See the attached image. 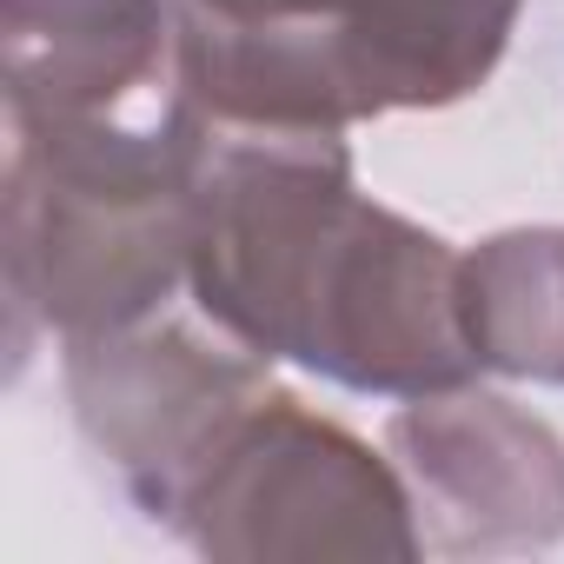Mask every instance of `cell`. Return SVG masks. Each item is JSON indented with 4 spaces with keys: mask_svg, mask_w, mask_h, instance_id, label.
<instances>
[{
    "mask_svg": "<svg viewBox=\"0 0 564 564\" xmlns=\"http://www.w3.org/2000/svg\"><path fill=\"white\" fill-rule=\"evenodd\" d=\"M186 293L213 333L366 399L478 379L465 252L352 180L346 133L213 127Z\"/></svg>",
    "mask_w": 564,
    "mask_h": 564,
    "instance_id": "obj_1",
    "label": "cell"
},
{
    "mask_svg": "<svg viewBox=\"0 0 564 564\" xmlns=\"http://www.w3.org/2000/svg\"><path fill=\"white\" fill-rule=\"evenodd\" d=\"M206 140L213 120L186 94L127 120L14 127L0 186L14 346L28 333L74 346L160 319L186 286Z\"/></svg>",
    "mask_w": 564,
    "mask_h": 564,
    "instance_id": "obj_2",
    "label": "cell"
},
{
    "mask_svg": "<svg viewBox=\"0 0 564 564\" xmlns=\"http://www.w3.org/2000/svg\"><path fill=\"white\" fill-rule=\"evenodd\" d=\"M524 0H180V94L213 127L346 133L471 100Z\"/></svg>",
    "mask_w": 564,
    "mask_h": 564,
    "instance_id": "obj_3",
    "label": "cell"
},
{
    "mask_svg": "<svg viewBox=\"0 0 564 564\" xmlns=\"http://www.w3.org/2000/svg\"><path fill=\"white\" fill-rule=\"evenodd\" d=\"M166 531L219 564L425 557L405 471L279 386L206 445L166 511Z\"/></svg>",
    "mask_w": 564,
    "mask_h": 564,
    "instance_id": "obj_4",
    "label": "cell"
},
{
    "mask_svg": "<svg viewBox=\"0 0 564 564\" xmlns=\"http://www.w3.org/2000/svg\"><path fill=\"white\" fill-rule=\"evenodd\" d=\"M61 372L80 438L153 524H166L206 445L259 392H272L259 352H246L226 333L206 339L173 319H147L107 339H74L61 346Z\"/></svg>",
    "mask_w": 564,
    "mask_h": 564,
    "instance_id": "obj_5",
    "label": "cell"
},
{
    "mask_svg": "<svg viewBox=\"0 0 564 564\" xmlns=\"http://www.w3.org/2000/svg\"><path fill=\"white\" fill-rule=\"evenodd\" d=\"M386 452L438 557H518L564 538V438L505 392L452 386L405 399Z\"/></svg>",
    "mask_w": 564,
    "mask_h": 564,
    "instance_id": "obj_6",
    "label": "cell"
},
{
    "mask_svg": "<svg viewBox=\"0 0 564 564\" xmlns=\"http://www.w3.org/2000/svg\"><path fill=\"white\" fill-rule=\"evenodd\" d=\"M8 127L127 120L180 100V0H8Z\"/></svg>",
    "mask_w": 564,
    "mask_h": 564,
    "instance_id": "obj_7",
    "label": "cell"
},
{
    "mask_svg": "<svg viewBox=\"0 0 564 564\" xmlns=\"http://www.w3.org/2000/svg\"><path fill=\"white\" fill-rule=\"evenodd\" d=\"M478 372L564 386V226H511L465 252Z\"/></svg>",
    "mask_w": 564,
    "mask_h": 564,
    "instance_id": "obj_8",
    "label": "cell"
}]
</instances>
